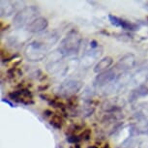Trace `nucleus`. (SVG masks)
Here are the masks:
<instances>
[{
	"label": "nucleus",
	"instance_id": "1",
	"mask_svg": "<svg viewBox=\"0 0 148 148\" xmlns=\"http://www.w3.org/2000/svg\"><path fill=\"white\" fill-rule=\"evenodd\" d=\"M82 36L79 31L76 29H73L67 33V35L61 41L58 47L59 53L63 56H70L79 52L80 45H82Z\"/></svg>",
	"mask_w": 148,
	"mask_h": 148
},
{
	"label": "nucleus",
	"instance_id": "2",
	"mask_svg": "<svg viewBox=\"0 0 148 148\" xmlns=\"http://www.w3.org/2000/svg\"><path fill=\"white\" fill-rule=\"evenodd\" d=\"M40 13L39 8L35 5L32 6H27L21 11H18L14 16L13 23L16 28H22V27H27L31 22L39 16H37Z\"/></svg>",
	"mask_w": 148,
	"mask_h": 148
},
{
	"label": "nucleus",
	"instance_id": "3",
	"mask_svg": "<svg viewBox=\"0 0 148 148\" xmlns=\"http://www.w3.org/2000/svg\"><path fill=\"white\" fill-rule=\"evenodd\" d=\"M47 47H49L44 42L34 41L27 46L25 49V56L30 61H40L46 56Z\"/></svg>",
	"mask_w": 148,
	"mask_h": 148
},
{
	"label": "nucleus",
	"instance_id": "4",
	"mask_svg": "<svg viewBox=\"0 0 148 148\" xmlns=\"http://www.w3.org/2000/svg\"><path fill=\"white\" fill-rule=\"evenodd\" d=\"M82 87V82L77 79H68L61 83L59 86V93L64 97H70L77 93Z\"/></svg>",
	"mask_w": 148,
	"mask_h": 148
},
{
	"label": "nucleus",
	"instance_id": "5",
	"mask_svg": "<svg viewBox=\"0 0 148 148\" xmlns=\"http://www.w3.org/2000/svg\"><path fill=\"white\" fill-rule=\"evenodd\" d=\"M9 97L13 101H16L24 105H29L33 103L32 94H31V92L29 90H27V89H21V90L11 92L9 94Z\"/></svg>",
	"mask_w": 148,
	"mask_h": 148
},
{
	"label": "nucleus",
	"instance_id": "6",
	"mask_svg": "<svg viewBox=\"0 0 148 148\" xmlns=\"http://www.w3.org/2000/svg\"><path fill=\"white\" fill-rule=\"evenodd\" d=\"M108 19H110V23L114 26L117 27H121L122 29L124 30H128V31H136V30L138 29V24L134 23V22L125 21L121 18H118L116 16L113 15H108Z\"/></svg>",
	"mask_w": 148,
	"mask_h": 148
},
{
	"label": "nucleus",
	"instance_id": "7",
	"mask_svg": "<svg viewBox=\"0 0 148 148\" xmlns=\"http://www.w3.org/2000/svg\"><path fill=\"white\" fill-rule=\"evenodd\" d=\"M116 79V75L115 72L113 70H108L106 72H103L101 74H99L95 79V85L98 86V87H103V86H106L108 83L113 82Z\"/></svg>",
	"mask_w": 148,
	"mask_h": 148
},
{
	"label": "nucleus",
	"instance_id": "8",
	"mask_svg": "<svg viewBox=\"0 0 148 148\" xmlns=\"http://www.w3.org/2000/svg\"><path fill=\"white\" fill-rule=\"evenodd\" d=\"M49 26V21L46 18L39 16L36 19H34L28 26L26 27L27 31L30 33H40L44 30H46Z\"/></svg>",
	"mask_w": 148,
	"mask_h": 148
},
{
	"label": "nucleus",
	"instance_id": "9",
	"mask_svg": "<svg viewBox=\"0 0 148 148\" xmlns=\"http://www.w3.org/2000/svg\"><path fill=\"white\" fill-rule=\"evenodd\" d=\"M136 60L134 54H125L124 56L121 57L119 61L116 64V68L122 71H127L134 68L136 66Z\"/></svg>",
	"mask_w": 148,
	"mask_h": 148
},
{
	"label": "nucleus",
	"instance_id": "10",
	"mask_svg": "<svg viewBox=\"0 0 148 148\" xmlns=\"http://www.w3.org/2000/svg\"><path fill=\"white\" fill-rule=\"evenodd\" d=\"M148 95V87L146 85L141 84L138 85L136 88H134L129 95V101L130 102H135L139 98H143Z\"/></svg>",
	"mask_w": 148,
	"mask_h": 148
},
{
	"label": "nucleus",
	"instance_id": "11",
	"mask_svg": "<svg viewBox=\"0 0 148 148\" xmlns=\"http://www.w3.org/2000/svg\"><path fill=\"white\" fill-rule=\"evenodd\" d=\"M112 63H113V59L110 56L104 57L96 64V66L94 68V72L101 74L103 72L108 71V69L112 65Z\"/></svg>",
	"mask_w": 148,
	"mask_h": 148
},
{
	"label": "nucleus",
	"instance_id": "12",
	"mask_svg": "<svg viewBox=\"0 0 148 148\" xmlns=\"http://www.w3.org/2000/svg\"><path fill=\"white\" fill-rule=\"evenodd\" d=\"M1 16H9L16 11V2L1 1Z\"/></svg>",
	"mask_w": 148,
	"mask_h": 148
},
{
	"label": "nucleus",
	"instance_id": "13",
	"mask_svg": "<svg viewBox=\"0 0 148 148\" xmlns=\"http://www.w3.org/2000/svg\"><path fill=\"white\" fill-rule=\"evenodd\" d=\"M148 79V68L142 67L141 69H139L138 72L136 73V75L133 77V82L136 84L141 85L144 82H146Z\"/></svg>",
	"mask_w": 148,
	"mask_h": 148
},
{
	"label": "nucleus",
	"instance_id": "14",
	"mask_svg": "<svg viewBox=\"0 0 148 148\" xmlns=\"http://www.w3.org/2000/svg\"><path fill=\"white\" fill-rule=\"evenodd\" d=\"M51 124L53 127L57 128V129H60V128H61V125H62V123H61L60 117H59V116H55L54 118H52V120L51 121Z\"/></svg>",
	"mask_w": 148,
	"mask_h": 148
},
{
	"label": "nucleus",
	"instance_id": "15",
	"mask_svg": "<svg viewBox=\"0 0 148 148\" xmlns=\"http://www.w3.org/2000/svg\"><path fill=\"white\" fill-rule=\"evenodd\" d=\"M2 102H5V103H6V104H8V105L10 106V107H12V108H14V107H15V105H14V104H12V103H11L10 101H8L7 99H2Z\"/></svg>",
	"mask_w": 148,
	"mask_h": 148
},
{
	"label": "nucleus",
	"instance_id": "16",
	"mask_svg": "<svg viewBox=\"0 0 148 148\" xmlns=\"http://www.w3.org/2000/svg\"><path fill=\"white\" fill-rule=\"evenodd\" d=\"M143 134H146L148 135V120L145 123V126H144V131H143Z\"/></svg>",
	"mask_w": 148,
	"mask_h": 148
},
{
	"label": "nucleus",
	"instance_id": "17",
	"mask_svg": "<svg viewBox=\"0 0 148 148\" xmlns=\"http://www.w3.org/2000/svg\"><path fill=\"white\" fill-rule=\"evenodd\" d=\"M74 148H80V146L79 144H75V146H74Z\"/></svg>",
	"mask_w": 148,
	"mask_h": 148
},
{
	"label": "nucleus",
	"instance_id": "18",
	"mask_svg": "<svg viewBox=\"0 0 148 148\" xmlns=\"http://www.w3.org/2000/svg\"></svg>",
	"mask_w": 148,
	"mask_h": 148
}]
</instances>
